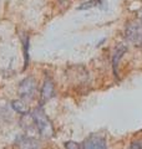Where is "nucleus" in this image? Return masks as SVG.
Masks as SVG:
<instances>
[{
    "label": "nucleus",
    "instance_id": "f257e3e1",
    "mask_svg": "<svg viewBox=\"0 0 142 149\" xmlns=\"http://www.w3.org/2000/svg\"><path fill=\"white\" fill-rule=\"evenodd\" d=\"M31 118L34 120L39 133L42 137L46 139H50L54 137V134H55L54 125L50 122V119L47 118V116L45 114V112L42 111V108L39 107V108L34 109V112H32V114H31Z\"/></svg>",
    "mask_w": 142,
    "mask_h": 149
},
{
    "label": "nucleus",
    "instance_id": "f03ea898",
    "mask_svg": "<svg viewBox=\"0 0 142 149\" xmlns=\"http://www.w3.org/2000/svg\"><path fill=\"white\" fill-rule=\"evenodd\" d=\"M126 39L137 47H142V21L134 20L126 25L125 29Z\"/></svg>",
    "mask_w": 142,
    "mask_h": 149
},
{
    "label": "nucleus",
    "instance_id": "7ed1b4c3",
    "mask_svg": "<svg viewBox=\"0 0 142 149\" xmlns=\"http://www.w3.org/2000/svg\"><path fill=\"white\" fill-rule=\"evenodd\" d=\"M35 91H36V81L34 77L24 78L20 82V85H19V90H18L19 96L26 101H30L34 98Z\"/></svg>",
    "mask_w": 142,
    "mask_h": 149
},
{
    "label": "nucleus",
    "instance_id": "20e7f679",
    "mask_svg": "<svg viewBox=\"0 0 142 149\" xmlns=\"http://www.w3.org/2000/svg\"><path fill=\"white\" fill-rule=\"evenodd\" d=\"M84 149H107L106 139L98 134H91L84 141Z\"/></svg>",
    "mask_w": 142,
    "mask_h": 149
},
{
    "label": "nucleus",
    "instance_id": "39448f33",
    "mask_svg": "<svg viewBox=\"0 0 142 149\" xmlns=\"http://www.w3.org/2000/svg\"><path fill=\"white\" fill-rule=\"evenodd\" d=\"M55 96V86L54 82L50 77H46L44 81V85L41 88V95H40V101L41 103H45L49 100H51Z\"/></svg>",
    "mask_w": 142,
    "mask_h": 149
},
{
    "label": "nucleus",
    "instance_id": "423d86ee",
    "mask_svg": "<svg viewBox=\"0 0 142 149\" xmlns=\"http://www.w3.org/2000/svg\"><path fill=\"white\" fill-rule=\"evenodd\" d=\"M127 47L124 44H120L116 46L115 49V52H113V57H112V66H113V72L117 76L118 72H117V68H118V63H120V60L122 58V56L126 54Z\"/></svg>",
    "mask_w": 142,
    "mask_h": 149
},
{
    "label": "nucleus",
    "instance_id": "0eeeda50",
    "mask_svg": "<svg viewBox=\"0 0 142 149\" xmlns=\"http://www.w3.org/2000/svg\"><path fill=\"white\" fill-rule=\"evenodd\" d=\"M18 147L20 149H39V142H36L35 139L29 138V137H21L18 139Z\"/></svg>",
    "mask_w": 142,
    "mask_h": 149
},
{
    "label": "nucleus",
    "instance_id": "6e6552de",
    "mask_svg": "<svg viewBox=\"0 0 142 149\" xmlns=\"http://www.w3.org/2000/svg\"><path fill=\"white\" fill-rule=\"evenodd\" d=\"M11 107L14 108V111H16L18 113H20L22 116L29 114V107H27V104L22 101H13Z\"/></svg>",
    "mask_w": 142,
    "mask_h": 149
},
{
    "label": "nucleus",
    "instance_id": "1a4fd4ad",
    "mask_svg": "<svg viewBox=\"0 0 142 149\" xmlns=\"http://www.w3.org/2000/svg\"><path fill=\"white\" fill-rule=\"evenodd\" d=\"M102 1L101 0H89V1L81 4L77 9L79 10H87V9H92V8H96V6H100V4Z\"/></svg>",
    "mask_w": 142,
    "mask_h": 149
},
{
    "label": "nucleus",
    "instance_id": "9d476101",
    "mask_svg": "<svg viewBox=\"0 0 142 149\" xmlns=\"http://www.w3.org/2000/svg\"><path fill=\"white\" fill-rule=\"evenodd\" d=\"M25 68L27 67V63H29V39L26 37V41H25Z\"/></svg>",
    "mask_w": 142,
    "mask_h": 149
},
{
    "label": "nucleus",
    "instance_id": "9b49d317",
    "mask_svg": "<svg viewBox=\"0 0 142 149\" xmlns=\"http://www.w3.org/2000/svg\"><path fill=\"white\" fill-rule=\"evenodd\" d=\"M65 149H80V146L76 142L69 141V142H65Z\"/></svg>",
    "mask_w": 142,
    "mask_h": 149
},
{
    "label": "nucleus",
    "instance_id": "f8f14e48",
    "mask_svg": "<svg viewBox=\"0 0 142 149\" xmlns=\"http://www.w3.org/2000/svg\"><path fill=\"white\" fill-rule=\"evenodd\" d=\"M130 149H142V146L138 143V142H134L131 144V147H130Z\"/></svg>",
    "mask_w": 142,
    "mask_h": 149
}]
</instances>
